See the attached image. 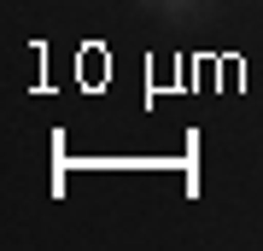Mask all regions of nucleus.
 Here are the masks:
<instances>
[{"instance_id":"1","label":"nucleus","mask_w":263,"mask_h":251,"mask_svg":"<svg viewBox=\"0 0 263 251\" xmlns=\"http://www.w3.org/2000/svg\"><path fill=\"white\" fill-rule=\"evenodd\" d=\"M176 6H187V0H176Z\"/></svg>"}]
</instances>
